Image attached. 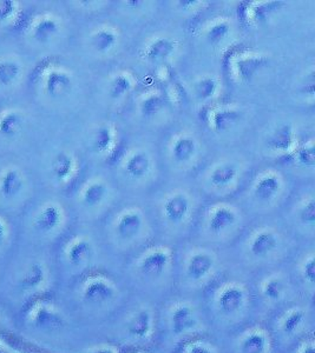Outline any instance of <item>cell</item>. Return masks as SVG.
<instances>
[{
    "instance_id": "obj_1",
    "label": "cell",
    "mask_w": 315,
    "mask_h": 353,
    "mask_svg": "<svg viewBox=\"0 0 315 353\" xmlns=\"http://www.w3.org/2000/svg\"><path fill=\"white\" fill-rule=\"evenodd\" d=\"M79 293L85 305L93 309H105L111 306L120 296L116 284L102 274L86 278L82 284Z\"/></svg>"
},
{
    "instance_id": "obj_2",
    "label": "cell",
    "mask_w": 315,
    "mask_h": 353,
    "mask_svg": "<svg viewBox=\"0 0 315 353\" xmlns=\"http://www.w3.org/2000/svg\"><path fill=\"white\" fill-rule=\"evenodd\" d=\"M249 303L248 290L240 283H227L214 297L216 312L225 319H236L246 312Z\"/></svg>"
},
{
    "instance_id": "obj_3",
    "label": "cell",
    "mask_w": 315,
    "mask_h": 353,
    "mask_svg": "<svg viewBox=\"0 0 315 353\" xmlns=\"http://www.w3.org/2000/svg\"><path fill=\"white\" fill-rule=\"evenodd\" d=\"M26 323L31 329L41 333L61 332L66 325V319L61 310L52 303L38 301L26 312Z\"/></svg>"
},
{
    "instance_id": "obj_4",
    "label": "cell",
    "mask_w": 315,
    "mask_h": 353,
    "mask_svg": "<svg viewBox=\"0 0 315 353\" xmlns=\"http://www.w3.org/2000/svg\"><path fill=\"white\" fill-rule=\"evenodd\" d=\"M168 326L175 337H186L200 331L202 321L193 304L180 301L168 311Z\"/></svg>"
},
{
    "instance_id": "obj_5",
    "label": "cell",
    "mask_w": 315,
    "mask_h": 353,
    "mask_svg": "<svg viewBox=\"0 0 315 353\" xmlns=\"http://www.w3.org/2000/svg\"><path fill=\"white\" fill-rule=\"evenodd\" d=\"M123 331L130 341L142 343L153 337L155 331V317L153 310L141 306L126 317Z\"/></svg>"
},
{
    "instance_id": "obj_6",
    "label": "cell",
    "mask_w": 315,
    "mask_h": 353,
    "mask_svg": "<svg viewBox=\"0 0 315 353\" xmlns=\"http://www.w3.org/2000/svg\"><path fill=\"white\" fill-rule=\"evenodd\" d=\"M171 264V254L166 249H153L138 263V272L149 281H158L166 276Z\"/></svg>"
},
{
    "instance_id": "obj_7",
    "label": "cell",
    "mask_w": 315,
    "mask_h": 353,
    "mask_svg": "<svg viewBox=\"0 0 315 353\" xmlns=\"http://www.w3.org/2000/svg\"><path fill=\"white\" fill-rule=\"evenodd\" d=\"M215 270V258L206 251L193 253L187 261L184 274L191 284H201L209 279Z\"/></svg>"
},
{
    "instance_id": "obj_8",
    "label": "cell",
    "mask_w": 315,
    "mask_h": 353,
    "mask_svg": "<svg viewBox=\"0 0 315 353\" xmlns=\"http://www.w3.org/2000/svg\"><path fill=\"white\" fill-rule=\"evenodd\" d=\"M271 338L259 327L247 330L236 341V353H269Z\"/></svg>"
},
{
    "instance_id": "obj_9",
    "label": "cell",
    "mask_w": 315,
    "mask_h": 353,
    "mask_svg": "<svg viewBox=\"0 0 315 353\" xmlns=\"http://www.w3.org/2000/svg\"><path fill=\"white\" fill-rule=\"evenodd\" d=\"M279 246V237L271 230H262L251 238L249 252L256 259L269 257Z\"/></svg>"
},
{
    "instance_id": "obj_10",
    "label": "cell",
    "mask_w": 315,
    "mask_h": 353,
    "mask_svg": "<svg viewBox=\"0 0 315 353\" xmlns=\"http://www.w3.org/2000/svg\"><path fill=\"white\" fill-rule=\"evenodd\" d=\"M48 281V272L45 266L41 263H35L28 266L24 272L21 273L18 285L25 293H35L41 291Z\"/></svg>"
},
{
    "instance_id": "obj_11",
    "label": "cell",
    "mask_w": 315,
    "mask_h": 353,
    "mask_svg": "<svg viewBox=\"0 0 315 353\" xmlns=\"http://www.w3.org/2000/svg\"><path fill=\"white\" fill-rule=\"evenodd\" d=\"M143 229V218L137 211H128L122 214L116 224V233L121 241H135Z\"/></svg>"
},
{
    "instance_id": "obj_12",
    "label": "cell",
    "mask_w": 315,
    "mask_h": 353,
    "mask_svg": "<svg viewBox=\"0 0 315 353\" xmlns=\"http://www.w3.org/2000/svg\"><path fill=\"white\" fill-rule=\"evenodd\" d=\"M288 283L286 279L280 276L274 274L271 277H267L260 285V293L265 301L271 304L283 301L288 293Z\"/></svg>"
},
{
    "instance_id": "obj_13",
    "label": "cell",
    "mask_w": 315,
    "mask_h": 353,
    "mask_svg": "<svg viewBox=\"0 0 315 353\" xmlns=\"http://www.w3.org/2000/svg\"><path fill=\"white\" fill-rule=\"evenodd\" d=\"M236 223H238L236 213L229 208L220 206L210 213L208 230L215 236H220L227 232L228 230H231Z\"/></svg>"
},
{
    "instance_id": "obj_14",
    "label": "cell",
    "mask_w": 315,
    "mask_h": 353,
    "mask_svg": "<svg viewBox=\"0 0 315 353\" xmlns=\"http://www.w3.org/2000/svg\"><path fill=\"white\" fill-rule=\"evenodd\" d=\"M307 314L305 310L301 307H292L283 313V317L280 318L279 327L280 332L286 337H294L303 329L306 324Z\"/></svg>"
},
{
    "instance_id": "obj_15",
    "label": "cell",
    "mask_w": 315,
    "mask_h": 353,
    "mask_svg": "<svg viewBox=\"0 0 315 353\" xmlns=\"http://www.w3.org/2000/svg\"><path fill=\"white\" fill-rule=\"evenodd\" d=\"M190 203L186 194L178 193L169 198L164 204V216L173 224H180L189 213Z\"/></svg>"
},
{
    "instance_id": "obj_16",
    "label": "cell",
    "mask_w": 315,
    "mask_h": 353,
    "mask_svg": "<svg viewBox=\"0 0 315 353\" xmlns=\"http://www.w3.org/2000/svg\"><path fill=\"white\" fill-rule=\"evenodd\" d=\"M294 131L291 125H281L267 138V148L275 152H287L294 145Z\"/></svg>"
},
{
    "instance_id": "obj_17",
    "label": "cell",
    "mask_w": 315,
    "mask_h": 353,
    "mask_svg": "<svg viewBox=\"0 0 315 353\" xmlns=\"http://www.w3.org/2000/svg\"><path fill=\"white\" fill-rule=\"evenodd\" d=\"M93 257V245L88 239H76L66 250V259L75 268L84 266Z\"/></svg>"
},
{
    "instance_id": "obj_18",
    "label": "cell",
    "mask_w": 315,
    "mask_h": 353,
    "mask_svg": "<svg viewBox=\"0 0 315 353\" xmlns=\"http://www.w3.org/2000/svg\"><path fill=\"white\" fill-rule=\"evenodd\" d=\"M61 223V210L55 205H48L37 216L36 221H35V229L41 233H50L58 229Z\"/></svg>"
},
{
    "instance_id": "obj_19",
    "label": "cell",
    "mask_w": 315,
    "mask_h": 353,
    "mask_svg": "<svg viewBox=\"0 0 315 353\" xmlns=\"http://www.w3.org/2000/svg\"><path fill=\"white\" fill-rule=\"evenodd\" d=\"M73 86V79L69 73L55 70L48 74L45 88L51 97H61L69 92Z\"/></svg>"
},
{
    "instance_id": "obj_20",
    "label": "cell",
    "mask_w": 315,
    "mask_h": 353,
    "mask_svg": "<svg viewBox=\"0 0 315 353\" xmlns=\"http://www.w3.org/2000/svg\"><path fill=\"white\" fill-rule=\"evenodd\" d=\"M281 189V181L275 174H265L254 186L255 197L260 201H271Z\"/></svg>"
},
{
    "instance_id": "obj_21",
    "label": "cell",
    "mask_w": 315,
    "mask_h": 353,
    "mask_svg": "<svg viewBox=\"0 0 315 353\" xmlns=\"http://www.w3.org/2000/svg\"><path fill=\"white\" fill-rule=\"evenodd\" d=\"M240 121V112L233 109H221L215 111L210 119L211 128L218 132H226L233 129Z\"/></svg>"
},
{
    "instance_id": "obj_22",
    "label": "cell",
    "mask_w": 315,
    "mask_h": 353,
    "mask_svg": "<svg viewBox=\"0 0 315 353\" xmlns=\"http://www.w3.org/2000/svg\"><path fill=\"white\" fill-rule=\"evenodd\" d=\"M174 41L168 38H158L146 48V59L150 61H163L174 52Z\"/></svg>"
},
{
    "instance_id": "obj_23",
    "label": "cell",
    "mask_w": 315,
    "mask_h": 353,
    "mask_svg": "<svg viewBox=\"0 0 315 353\" xmlns=\"http://www.w3.org/2000/svg\"><path fill=\"white\" fill-rule=\"evenodd\" d=\"M151 161L148 154L144 152L133 153L126 161V171L130 176L140 179L149 173Z\"/></svg>"
},
{
    "instance_id": "obj_24",
    "label": "cell",
    "mask_w": 315,
    "mask_h": 353,
    "mask_svg": "<svg viewBox=\"0 0 315 353\" xmlns=\"http://www.w3.org/2000/svg\"><path fill=\"white\" fill-rule=\"evenodd\" d=\"M262 57H246L238 63V74L242 81H251L260 68L266 64Z\"/></svg>"
},
{
    "instance_id": "obj_25",
    "label": "cell",
    "mask_w": 315,
    "mask_h": 353,
    "mask_svg": "<svg viewBox=\"0 0 315 353\" xmlns=\"http://www.w3.org/2000/svg\"><path fill=\"white\" fill-rule=\"evenodd\" d=\"M23 188L21 173L16 170H8L0 179V191L6 198L15 197Z\"/></svg>"
},
{
    "instance_id": "obj_26",
    "label": "cell",
    "mask_w": 315,
    "mask_h": 353,
    "mask_svg": "<svg viewBox=\"0 0 315 353\" xmlns=\"http://www.w3.org/2000/svg\"><path fill=\"white\" fill-rule=\"evenodd\" d=\"M238 176V168L233 164L218 165L210 174V181L216 188H226L234 183Z\"/></svg>"
},
{
    "instance_id": "obj_27",
    "label": "cell",
    "mask_w": 315,
    "mask_h": 353,
    "mask_svg": "<svg viewBox=\"0 0 315 353\" xmlns=\"http://www.w3.org/2000/svg\"><path fill=\"white\" fill-rule=\"evenodd\" d=\"M58 31H59L58 21L56 19H53V18H50V17H45V18L41 19L33 26V38L37 41L46 43L53 36H56Z\"/></svg>"
},
{
    "instance_id": "obj_28",
    "label": "cell",
    "mask_w": 315,
    "mask_h": 353,
    "mask_svg": "<svg viewBox=\"0 0 315 353\" xmlns=\"http://www.w3.org/2000/svg\"><path fill=\"white\" fill-rule=\"evenodd\" d=\"M196 151L194 139L189 137H181L173 145V156L178 163H186L190 161Z\"/></svg>"
},
{
    "instance_id": "obj_29",
    "label": "cell",
    "mask_w": 315,
    "mask_h": 353,
    "mask_svg": "<svg viewBox=\"0 0 315 353\" xmlns=\"http://www.w3.org/2000/svg\"><path fill=\"white\" fill-rule=\"evenodd\" d=\"M75 169L73 157L66 153H59L52 161V172L57 179L65 181L73 174Z\"/></svg>"
},
{
    "instance_id": "obj_30",
    "label": "cell",
    "mask_w": 315,
    "mask_h": 353,
    "mask_svg": "<svg viewBox=\"0 0 315 353\" xmlns=\"http://www.w3.org/2000/svg\"><path fill=\"white\" fill-rule=\"evenodd\" d=\"M23 118L17 112L5 113L0 118V133L5 137H16L21 132Z\"/></svg>"
},
{
    "instance_id": "obj_31",
    "label": "cell",
    "mask_w": 315,
    "mask_h": 353,
    "mask_svg": "<svg viewBox=\"0 0 315 353\" xmlns=\"http://www.w3.org/2000/svg\"><path fill=\"white\" fill-rule=\"evenodd\" d=\"M116 43H117L116 33L108 28L99 30L93 36V48H96V51L98 52H109Z\"/></svg>"
},
{
    "instance_id": "obj_32",
    "label": "cell",
    "mask_w": 315,
    "mask_h": 353,
    "mask_svg": "<svg viewBox=\"0 0 315 353\" xmlns=\"http://www.w3.org/2000/svg\"><path fill=\"white\" fill-rule=\"evenodd\" d=\"M113 144V130L109 126H101L93 136V149L98 153L106 152Z\"/></svg>"
},
{
    "instance_id": "obj_33",
    "label": "cell",
    "mask_w": 315,
    "mask_h": 353,
    "mask_svg": "<svg viewBox=\"0 0 315 353\" xmlns=\"http://www.w3.org/2000/svg\"><path fill=\"white\" fill-rule=\"evenodd\" d=\"M133 88V81L126 74H118L110 83L109 96L113 99H120L126 96Z\"/></svg>"
},
{
    "instance_id": "obj_34",
    "label": "cell",
    "mask_w": 315,
    "mask_h": 353,
    "mask_svg": "<svg viewBox=\"0 0 315 353\" xmlns=\"http://www.w3.org/2000/svg\"><path fill=\"white\" fill-rule=\"evenodd\" d=\"M106 196V188L101 183H95L86 188L83 194V201L88 206H97Z\"/></svg>"
},
{
    "instance_id": "obj_35",
    "label": "cell",
    "mask_w": 315,
    "mask_h": 353,
    "mask_svg": "<svg viewBox=\"0 0 315 353\" xmlns=\"http://www.w3.org/2000/svg\"><path fill=\"white\" fill-rule=\"evenodd\" d=\"M164 108V101L161 96L151 94L141 103V112L146 118H153Z\"/></svg>"
},
{
    "instance_id": "obj_36",
    "label": "cell",
    "mask_w": 315,
    "mask_h": 353,
    "mask_svg": "<svg viewBox=\"0 0 315 353\" xmlns=\"http://www.w3.org/2000/svg\"><path fill=\"white\" fill-rule=\"evenodd\" d=\"M21 73V68L16 61H4L0 63V84L10 85L16 81Z\"/></svg>"
},
{
    "instance_id": "obj_37",
    "label": "cell",
    "mask_w": 315,
    "mask_h": 353,
    "mask_svg": "<svg viewBox=\"0 0 315 353\" xmlns=\"http://www.w3.org/2000/svg\"><path fill=\"white\" fill-rule=\"evenodd\" d=\"M216 88H218V83H216L214 78L207 77V78H203L196 84L195 92H196L198 99L208 101L211 97L214 96L215 92H216Z\"/></svg>"
},
{
    "instance_id": "obj_38",
    "label": "cell",
    "mask_w": 315,
    "mask_h": 353,
    "mask_svg": "<svg viewBox=\"0 0 315 353\" xmlns=\"http://www.w3.org/2000/svg\"><path fill=\"white\" fill-rule=\"evenodd\" d=\"M229 31L231 28L227 23H218L213 25L207 33V41H209L210 44H220L221 41L226 39L227 36L229 34Z\"/></svg>"
},
{
    "instance_id": "obj_39",
    "label": "cell",
    "mask_w": 315,
    "mask_h": 353,
    "mask_svg": "<svg viewBox=\"0 0 315 353\" xmlns=\"http://www.w3.org/2000/svg\"><path fill=\"white\" fill-rule=\"evenodd\" d=\"M300 272H301V277H303L305 283L311 286V289H313V285H314L315 281L314 257H313V256L305 259L303 265H301Z\"/></svg>"
},
{
    "instance_id": "obj_40",
    "label": "cell",
    "mask_w": 315,
    "mask_h": 353,
    "mask_svg": "<svg viewBox=\"0 0 315 353\" xmlns=\"http://www.w3.org/2000/svg\"><path fill=\"white\" fill-rule=\"evenodd\" d=\"M182 353H218L214 346L203 341H194L187 344Z\"/></svg>"
},
{
    "instance_id": "obj_41",
    "label": "cell",
    "mask_w": 315,
    "mask_h": 353,
    "mask_svg": "<svg viewBox=\"0 0 315 353\" xmlns=\"http://www.w3.org/2000/svg\"><path fill=\"white\" fill-rule=\"evenodd\" d=\"M299 219L303 224L314 225L315 204L314 201H309L303 205L299 212Z\"/></svg>"
},
{
    "instance_id": "obj_42",
    "label": "cell",
    "mask_w": 315,
    "mask_h": 353,
    "mask_svg": "<svg viewBox=\"0 0 315 353\" xmlns=\"http://www.w3.org/2000/svg\"><path fill=\"white\" fill-rule=\"evenodd\" d=\"M298 161L305 166H313L315 163L314 145L303 146V149L298 152Z\"/></svg>"
},
{
    "instance_id": "obj_43",
    "label": "cell",
    "mask_w": 315,
    "mask_h": 353,
    "mask_svg": "<svg viewBox=\"0 0 315 353\" xmlns=\"http://www.w3.org/2000/svg\"><path fill=\"white\" fill-rule=\"evenodd\" d=\"M16 11L17 5L12 0L0 1V23L8 21L11 17L15 16Z\"/></svg>"
},
{
    "instance_id": "obj_44",
    "label": "cell",
    "mask_w": 315,
    "mask_h": 353,
    "mask_svg": "<svg viewBox=\"0 0 315 353\" xmlns=\"http://www.w3.org/2000/svg\"><path fill=\"white\" fill-rule=\"evenodd\" d=\"M296 353H315L314 341L313 339H306L299 346Z\"/></svg>"
},
{
    "instance_id": "obj_45",
    "label": "cell",
    "mask_w": 315,
    "mask_h": 353,
    "mask_svg": "<svg viewBox=\"0 0 315 353\" xmlns=\"http://www.w3.org/2000/svg\"><path fill=\"white\" fill-rule=\"evenodd\" d=\"M85 353H118V350L115 349L113 346L99 345L88 350Z\"/></svg>"
},
{
    "instance_id": "obj_46",
    "label": "cell",
    "mask_w": 315,
    "mask_h": 353,
    "mask_svg": "<svg viewBox=\"0 0 315 353\" xmlns=\"http://www.w3.org/2000/svg\"><path fill=\"white\" fill-rule=\"evenodd\" d=\"M6 236H8L6 226H5L4 221H0V243L5 241Z\"/></svg>"
}]
</instances>
